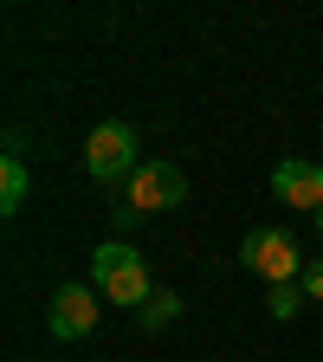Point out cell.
Wrapping results in <instances>:
<instances>
[{
  "mask_svg": "<svg viewBox=\"0 0 323 362\" xmlns=\"http://www.w3.org/2000/svg\"><path fill=\"white\" fill-rule=\"evenodd\" d=\"M90 279H98V291H104L110 304H123V310H143V304L155 298L149 259L136 252V246H123V240H104L98 252H90Z\"/></svg>",
  "mask_w": 323,
  "mask_h": 362,
  "instance_id": "cell-1",
  "label": "cell"
},
{
  "mask_svg": "<svg viewBox=\"0 0 323 362\" xmlns=\"http://www.w3.org/2000/svg\"><path fill=\"white\" fill-rule=\"evenodd\" d=\"M298 285H304V298H310V304H323V259H317V265H304V279H298Z\"/></svg>",
  "mask_w": 323,
  "mask_h": 362,
  "instance_id": "cell-10",
  "label": "cell"
},
{
  "mask_svg": "<svg viewBox=\"0 0 323 362\" xmlns=\"http://www.w3.org/2000/svg\"><path fill=\"white\" fill-rule=\"evenodd\" d=\"M188 201V175H181L175 162H143L129 175V201L117 207V233L123 226H136L143 214H168V207H181Z\"/></svg>",
  "mask_w": 323,
  "mask_h": 362,
  "instance_id": "cell-2",
  "label": "cell"
},
{
  "mask_svg": "<svg viewBox=\"0 0 323 362\" xmlns=\"http://www.w3.org/2000/svg\"><path fill=\"white\" fill-rule=\"evenodd\" d=\"M271 194H278L285 207H304L317 220L323 214V168L317 162H278L271 168Z\"/></svg>",
  "mask_w": 323,
  "mask_h": 362,
  "instance_id": "cell-6",
  "label": "cell"
},
{
  "mask_svg": "<svg viewBox=\"0 0 323 362\" xmlns=\"http://www.w3.org/2000/svg\"><path fill=\"white\" fill-rule=\"evenodd\" d=\"M175 317H181V298H175V291H155L143 310H136V324H143V330H168Z\"/></svg>",
  "mask_w": 323,
  "mask_h": 362,
  "instance_id": "cell-8",
  "label": "cell"
},
{
  "mask_svg": "<svg viewBox=\"0 0 323 362\" xmlns=\"http://www.w3.org/2000/svg\"><path fill=\"white\" fill-rule=\"evenodd\" d=\"M20 201H26V162L7 156L0 162V214H20Z\"/></svg>",
  "mask_w": 323,
  "mask_h": 362,
  "instance_id": "cell-7",
  "label": "cell"
},
{
  "mask_svg": "<svg viewBox=\"0 0 323 362\" xmlns=\"http://www.w3.org/2000/svg\"><path fill=\"white\" fill-rule=\"evenodd\" d=\"M304 304H310L304 285H271V291H265V310H271V317H298Z\"/></svg>",
  "mask_w": 323,
  "mask_h": 362,
  "instance_id": "cell-9",
  "label": "cell"
},
{
  "mask_svg": "<svg viewBox=\"0 0 323 362\" xmlns=\"http://www.w3.org/2000/svg\"><path fill=\"white\" fill-rule=\"evenodd\" d=\"M317 233H323V214H317Z\"/></svg>",
  "mask_w": 323,
  "mask_h": 362,
  "instance_id": "cell-11",
  "label": "cell"
},
{
  "mask_svg": "<svg viewBox=\"0 0 323 362\" xmlns=\"http://www.w3.org/2000/svg\"><path fill=\"white\" fill-rule=\"evenodd\" d=\"M246 272H259L265 285H298L304 279V259H298V240L285 233V226H252L246 246H240Z\"/></svg>",
  "mask_w": 323,
  "mask_h": 362,
  "instance_id": "cell-4",
  "label": "cell"
},
{
  "mask_svg": "<svg viewBox=\"0 0 323 362\" xmlns=\"http://www.w3.org/2000/svg\"><path fill=\"white\" fill-rule=\"evenodd\" d=\"M84 168H90V181H129L136 168H143V143H136V129L123 117L98 123V129L84 136Z\"/></svg>",
  "mask_w": 323,
  "mask_h": 362,
  "instance_id": "cell-3",
  "label": "cell"
},
{
  "mask_svg": "<svg viewBox=\"0 0 323 362\" xmlns=\"http://www.w3.org/2000/svg\"><path fill=\"white\" fill-rule=\"evenodd\" d=\"M45 324H52L59 343L90 337V330H98V291H90V285H59V291H52V310H45Z\"/></svg>",
  "mask_w": 323,
  "mask_h": 362,
  "instance_id": "cell-5",
  "label": "cell"
}]
</instances>
